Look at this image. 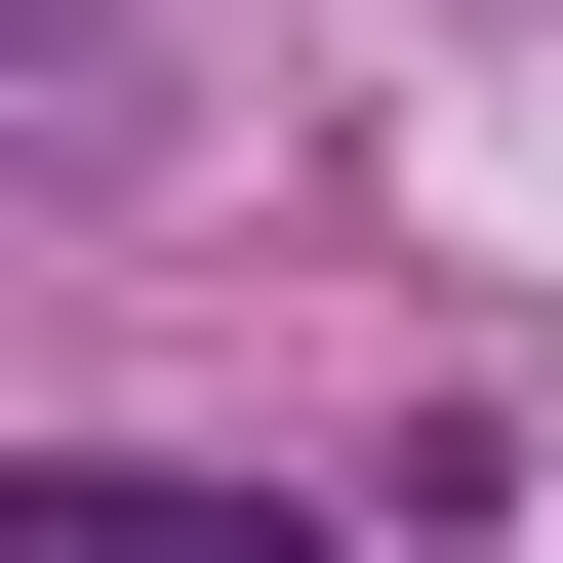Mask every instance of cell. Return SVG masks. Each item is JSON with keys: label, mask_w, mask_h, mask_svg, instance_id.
I'll return each mask as SVG.
<instances>
[{"label": "cell", "mask_w": 563, "mask_h": 563, "mask_svg": "<svg viewBox=\"0 0 563 563\" xmlns=\"http://www.w3.org/2000/svg\"><path fill=\"white\" fill-rule=\"evenodd\" d=\"M0 81H121V0H0Z\"/></svg>", "instance_id": "2"}, {"label": "cell", "mask_w": 563, "mask_h": 563, "mask_svg": "<svg viewBox=\"0 0 563 563\" xmlns=\"http://www.w3.org/2000/svg\"><path fill=\"white\" fill-rule=\"evenodd\" d=\"M0 563H282L242 443H0Z\"/></svg>", "instance_id": "1"}]
</instances>
